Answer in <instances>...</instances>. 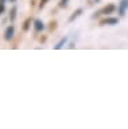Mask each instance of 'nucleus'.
Segmentation results:
<instances>
[{
  "instance_id": "nucleus-1",
  "label": "nucleus",
  "mask_w": 128,
  "mask_h": 129,
  "mask_svg": "<svg viewBox=\"0 0 128 129\" xmlns=\"http://www.w3.org/2000/svg\"><path fill=\"white\" fill-rule=\"evenodd\" d=\"M117 11V6H116L115 3H108L105 4L101 10H98L96 14L93 15V18H97V16L100 15H104V16H108V15H112V14H115V12Z\"/></svg>"
},
{
  "instance_id": "nucleus-2",
  "label": "nucleus",
  "mask_w": 128,
  "mask_h": 129,
  "mask_svg": "<svg viewBox=\"0 0 128 129\" xmlns=\"http://www.w3.org/2000/svg\"><path fill=\"white\" fill-rule=\"evenodd\" d=\"M120 19L116 18V16H112V15H108V16H104L103 19L98 20V26H116L119 24Z\"/></svg>"
},
{
  "instance_id": "nucleus-3",
  "label": "nucleus",
  "mask_w": 128,
  "mask_h": 129,
  "mask_svg": "<svg viewBox=\"0 0 128 129\" xmlns=\"http://www.w3.org/2000/svg\"><path fill=\"white\" fill-rule=\"evenodd\" d=\"M128 11V0H120L117 4V14L120 16H124Z\"/></svg>"
},
{
  "instance_id": "nucleus-4",
  "label": "nucleus",
  "mask_w": 128,
  "mask_h": 129,
  "mask_svg": "<svg viewBox=\"0 0 128 129\" xmlns=\"http://www.w3.org/2000/svg\"><path fill=\"white\" fill-rule=\"evenodd\" d=\"M33 27H34L35 34H38V32H42L43 30H45V23H43L42 19H34Z\"/></svg>"
},
{
  "instance_id": "nucleus-5",
  "label": "nucleus",
  "mask_w": 128,
  "mask_h": 129,
  "mask_svg": "<svg viewBox=\"0 0 128 129\" xmlns=\"http://www.w3.org/2000/svg\"><path fill=\"white\" fill-rule=\"evenodd\" d=\"M14 35H15V27L12 26V24H10V26L6 28V31H4V40L10 42V40L14 38Z\"/></svg>"
},
{
  "instance_id": "nucleus-6",
  "label": "nucleus",
  "mask_w": 128,
  "mask_h": 129,
  "mask_svg": "<svg viewBox=\"0 0 128 129\" xmlns=\"http://www.w3.org/2000/svg\"><path fill=\"white\" fill-rule=\"evenodd\" d=\"M82 14H84V8H81V7H80V8H75L74 12L69 16V22H70V23L74 22V20L77 19V18H80V16H81Z\"/></svg>"
},
{
  "instance_id": "nucleus-7",
  "label": "nucleus",
  "mask_w": 128,
  "mask_h": 129,
  "mask_svg": "<svg viewBox=\"0 0 128 129\" xmlns=\"http://www.w3.org/2000/svg\"><path fill=\"white\" fill-rule=\"evenodd\" d=\"M33 23H34V19L33 18H27L24 22H23V24H22V30L24 31V32H29L31 26H33Z\"/></svg>"
},
{
  "instance_id": "nucleus-8",
  "label": "nucleus",
  "mask_w": 128,
  "mask_h": 129,
  "mask_svg": "<svg viewBox=\"0 0 128 129\" xmlns=\"http://www.w3.org/2000/svg\"><path fill=\"white\" fill-rule=\"evenodd\" d=\"M66 43H67V36H63V38L59 39V40H58V43L54 46V50H61V48L65 46Z\"/></svg>"
},
{
  "instance_id": "nucleus-9",
  "label": "nucleus",
  "mask_w": 128,
  "mask_h": 129,
  "mask_svg": "<svg viewBox=\"0 0 128 129\" xmlns=\"http://www.w3.org/2000/svg\"><path fill=\"white\" fill-rule=\"evenodd\" d=\"M16 14H18V8H16V6H14L10 10V22H15V19H16Z\"/></svg>"
},
{
  "instance_id": "nucleus-10",
  "label": "nucleus",
  "mask_w": 128,
  "mask_h": 129,
  "mask_svg": "<svg viewBox=\"0 0 128 129\" xmlns=\"http://www.w3.org/2000/svg\"><path fill=\"white\" fill-rule=\"evenodd\" d=\"M57 27H58V22H57V20H50L49 26H47V30H49L50 32H53V31L57 30Z\"/></svg>"
},
{
  "instance_id": "nucleus-11",
  "label": "nucleus",
  "mask_w": 128,
  "mask_h": 129,
  "mask_svg": "<svg viewBox=\"0 0 128 129\" xmlns=\"http://www.w3.org/2000/svg\"><path fill=\"white\" fill-rule=\"evenodd\" d=\"M67 4H69V0H59L58 7H59V8H66Z\"/></svg>"
},
{
  "instance_id": "nucleus-12",
  "label": "nucleus",
  "mask_w": 128,
  "mask_h": 129,
  "mask_svg": "<svg viewBox=\"0 0 128 129\" xmlns=\"http://www.w3.org/2000/svg\"><path fill=\"white\" fill-rule=\"evenodd\" d=\"M6 12V4L3 2H0V15H3Z\"/></svg>"
},
{
  "instance_id": "nucleus-13",
  "label": "nucleus",
  "mask_w": 128,
  "mask_h": 129,
  "mask_svg": "<svg viewBox=\"0 0 128 129\" xmlns=\"http://www.w3.org/2000/svg\"><path fill=\"white\" fill-rule=\"evenodd\" d=\"M49 2H50V0H41V2H39V8H41V10H42V8H45V6Z\"/></svg>"
},
{
  "instance_id": "nucleus-14",
  "label": "nucleus",
  "mask_w": 128,
  "mask_h": 129,
  "mask_svg": "<svg viewBox=\"0 0 128 129\" xmlns=\"http://www.w3.org/2000/svg\"><path fill=\"white\" fill-rule=\"evenodd\" d=\"M46 39H47V36H46V35H43V36H41V38H39V42H41V43H45V42H46Z\"/></svg>"
},
{
  "instance_id": "nucleus-15",
  "label": "nucleus",
  "mask_w": 128,
  "mask_h": 129,
  "mask_svg": "<svg viewBox=\"0 0 128 129\" xmlns=\"http://www.w3.org/2000/svg\"><path fill=\"white\" fill-rule=\"evenodd\" d=\"M74 47H75V44H74L73 42H71V43L69 44V48H74Z\"/></svg>"
},
{
  "instance_id": "nucleus-16",
  "label": "nucleus",
  "mask_w": 128,
  "mask_h": 129,
  "mask_svg": "<svg viewBox=\"0 0 128 129\" xmlns=\"http://www.w3.org/2000/svg\"><path fill=\"white\" fill-rule=\"evenodd\" d=\"M10 2H11V3H15V2H16V0H10Z\"/></svg>"
},
{
  "instance_id": "nucleus-17",
  "label": "nucleus",
  "mask_w": 128,
  "mask_h": 129,
  "mask_svg": "<svg viewBox=\"0 0 128 129\" xmlns=\"http://www.w3.org/2000/svg\"><path fill=\"white\" fill-rule=\"evenodd\" d=\"M0 2H3V3H6V2H7V0H0Z\"/></svg>"
},
{
  "instance_id": "nucleus-18",
  "label": "nucleus",
  "mask_w": 128,
  "mask_h": 129,
  "mask_svg": "<svg viewBox=\"0 0 128 129\" xmlns=\"http://www.w3.org/2000/svg\"><path fill=\"white\" fill-rule=\"evenodd\" d=\"M94 2H96V3H97V2H100V0H94Z\"/></svg>"
}]
</instances>
